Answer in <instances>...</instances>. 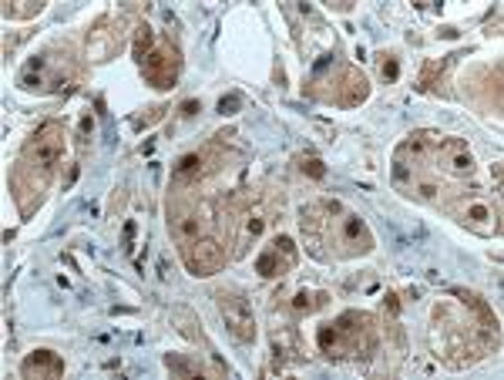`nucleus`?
<instances>
[{"instance_id":"f257e3e1","label":"nucleus","mask_w":504,"mask_h":380,"mask_svg":"<svg viewBox=\"0 0 504 380\" xmlns=\"http://www.w3.org/2000/svg\"><path fill=\"white\" fill-rule=\"evenodd\" d=\"M316 343L330 360H347V357H374L377 350V330L374 317L357 310L340 313L336 320L323 324L316 330Z\"/></svg>"},{"instance_id":"f03ea898","label":"nucleus","mask_w":504,"mask_h":380,"mask_svg":"<svg viewBox=\"0 0 504 380\" xmlns=\"http://www.w3.org/2000/svg\"><path fill=\"white\" fill-rule=\"evenodd\" d=\"M64 145H68V135L57 122H44L34 135H30L28 148H24V165H34V169L55 172V165L64 156Z\"/></svg>"},{"instance_id":"7ed1b4c3","label":"nucleus","mask_w":504,"mask_h":380,"mask_svg":"<svg viewBox=\"0 0 504 380\" xmlns=\"http://www.w3.org/2000/svg\"><path fill=\"white\" fill-rule=\"evenodd\" d=\"M215 307H219V317H223L225 330H229L239 343H252V340H256L252 307L239 290H215Z\"/></svg>"},{"instance_id":"20e7f679","label":"nucleus","mask_w":504,"mask_h":380,"mask_svg":"<svg viewBox=\"0 0 504 380\" xmlns=\"http://www.w3.org/2000/svg\"><path fill=\"white\" fill-rule=\"evenodd\" d=\"M434 165L450 179H471L475 175V152L461 139H441L434 148Z\"/></svg>"},{"instance_id":"39448f33","label":"nucleus","mask_w":504,"mask_h":380,"mask_svg":"<svg viewBox=\"0 0 504 380\" xmlns=\"http://www.w3.org/2000/svg\"><path fill=\"white\" fill-rule=\"evenodd\" d=\"M141 71H145V81L155 88H172L179 81V71H182V57L172 44H158L152 47V55L141 61Z\"/></svg>"},{"instance_id":"423d86ee","label":"nucleus","mask_w":504,"mask_h":380,"mask_svg":"<svg viewBox=\"0 0 504 380\" xmlns=\"http://www.w3.org/2000/svg\"><path fill=\"white\" fill-rule=\"evenodd\" d=\"M454 215H458L471 232H477V236H498V229H501V223H498V209L481 196L461 198V202L454 206Z\"/></svg>"},{"instance_id":"0eeeda50","label":"nucleus","mask_w":504,"mask_h":380,"mask_svg":"<svg viewBox=\"0 0 504 380\" xmlns=\"http://www.w3.org/2000/svg\"><path fill=\"white\" fill-rule=\"evenodd\" d=\"M333 242L340 246V253L343 256H360V253H370L374 249V236H370V229L360 215H353V212H343L333 225Z\"/></svg>"},{"instance_id":"6e6552de","label":"nucleus","mask_w":504,"mask_h":380,"mask_svg":"<svg viewBox=\"0 0 504 380\" xmlns=\"http://www.w3.org/2000/svg\"><path fill=\"white\" fill-rule=\"evenodd\" d=\"M182 263L192 276H212V273L223 269L225 253L215 240H206V236H202V240H192L182 246Z\"/></svg>"},{"instance_id":"1a4fd4ad","label":"nucleus","mask_w":504,"mask_h":380,"mask_svg":"<svg viewBox=\"0 0 504 380\" xmlns=\"http://www.w3.org/2000/svg\"><path fill=\"white\" fill-rule=\"evenodd\" d=\"M296 263V246L290 236H276V242L269 246L266 253H259V259H256V273L259 276H266V280H273V276H282V273H290Z\"/></svg>"},{"instance_id":"9d476101","label":"nucleus","mask_w":504,"mask_h":380,"mask_svg":"<svg viewBox=\"0 0 504 380\" xmlns=\"http://www.w3.org/2000/svg\"><path fill=\"white\" fill-rule=\"evenodd\" d=\"M168 229L185 246V242L206 236V219H202V212L196 206H175V209H168Z\"/></svg>"},{"instance_id":"9b49d317","label":"nucleus","mask_w":504,"mask_h":380,"mask_svg":"<svg viewBox=\"0 0 504 380\" xmlns=\"http://www.w3.org/2000/svg\"><path fill=\"white\" fill-rule=\"evenodd\" d=\"M370 95V81L357 68H343L340 71V81H336V95L333 101L340 108H357L360 101H366Z\"/></svg>"},{"instance_id":"f8f14e48","label":"nucleus","mask_w":504,"mask_h":380,"mask_svg":"<svg viewBox=\"0 0 504 380\" xmlns=\"http://www.w3.org/2000/svg\"><path fill=\"white\" fill-rule=\"evenodd\" d=\"M21 374L30 380L34 377H61V374H64V360H61L55 350H34L24 357Z\"/></svg>"},{"instance_id":"ddd939ff","label":"nucleus","mask_w":504,"mask_h":380,"mask_svg":"<svg viewBox=\"0 0 504 380\" xmlns=\"http://www.w3.org/2000/svg\"><path fill=\"white\" fill-rule=\"evenodd\" d=\"M209 172V158L202 156V152H192V156H185L179 165H175V182L179 185H196L202 175Z\"/></svg>"},{"instance_id":"4468645a","label":"nucleus","mask_w":504,"mask_h":380,"mask_svg":"<svg viewBox=\"0 0 504 380\" xmlns=\"http://www.w3.org/2000/svg\"><path fill=\"white\" fill-rule=\"evenodd\" d=\"M400 189H407V192H410V196H417V198H424V202H437V198H441V192H444V189H441V182H437L434 175H424V172H414V175H410V179H407L404 185H400Z\"/></svg>"},{"instance_id":"2eb2a0df","label":"nucleus","mask_w":504,"mask_h":380,"mask_svg":"<svg viewBox=\"0 0 504 380\" xmlns=\"http://www.w3.org/2000/svg\"><path fill=\"white\" fill-rule=\"evenodd\" d=\"M273 347H276V357H296L299 353V334H296L293 324H276L273 326Z\"/></svg>"},{"instance_id":"dca6fc26","label":"nucleus","mask_w":504,"mask_h":380,"mask_svg":"<svg viewBox=\"0 0 504 380\" xmlns=\"http://www.w3.org/2000/svg\"><path fill=\"white\" fill-rule=\"evenodd\" d=\"M44 11L41 0H7L4 4V17L7 21H28V17H38Z\"/></svg>"},{"instance_id":"f3484780","label":"nucleus","mask_w":504,"mask_h":380,"mask_svg":"<svg viewBox=\"0 0 504 380\" xmlns=\"http://www.w3.org/2000/svg\"><path fill=\"white\" fill-rule=\"evenodd\" d=\"M323 303V293H309V290H296V296L290 300V310L296 317H309Z\"/></svg>"},{"instance_id":"a211bd4d","label":"nucleus","mask_w":504,"mask_h":380,"mask_svg":"<svg viewBox=\"0 0 504 380\" xmlns=\"http://www.w3.org/2000/svg\"><path fill=\"white\" fill-rule=\"evenodd\" d=\"M263 232H266V215L263 212H249L242 219V242H256Z\"/></svg>"},{"instance_id":"6ab92c4d","label":"nucleus","mask_w":504,"mask_h":380,"mask_svg":"<svg viewBox=\"0 0 504 380\" xmlns=\"http://www.w3.org/2000/svg\"><path fill=\"white\" fill-rule=\"evenodd\" d=\"M165 367L172 370V374H179V377H196V374H202V367L192 364V360H185V357H179V353H168Z\"/></svg>"},{"instance_id":"aec40b11","label":"nucleus","mask_w":504,"mask_h":380,"mask_svg":"<svg viewBox=\"0 0 504 380\" xmlns=\"http://www.w3.org/2000/svg\"><path fill=\"white\" fill-rule=\"evenodd\" d=\"M148 55H152V28H148V24H139V28H135V57L145 61Z\"/></svg>"},{"instance_id":"412c9836","label":"nucleus","mask_w":504,"mask_h":380,"mask_svg":"<svg viewBox=\"0 0 504 380\" xmlns=\"http://www.w3.org/2000/svg\"><path fill=\"white\" fill-rule=\"evenodd\" d=\"M380 78H383L387 85H393V81L400 78V64H397L393 55H380Z\"/></svg>"},{"instance_id":"4be33fe9","label":"nucleus","mask_w":504,"mask_h":380,"mask_svg":"<svg viewBox=\"0 0 504 380\" xmlns=\"http://www.w3.org/2000/svg\"><path fill=\"white\" fill-rule=\"evenodd\" d=\"M299 169L307 172L309 179H316V182H320V179H326V165H323L320 158H303V165H299Z\"/></svg>"},{"instance_id":"5701e85b","label":"nucleus","mask_w":504,"mask_h":380,"mask_svg":"<svg viewBox=\"0 0 504 380\" xmlns=\"http://www.w3.org/2000/svg\"><path fill=\"white\" fill-rule=\"evenodd\" d=\"M196 112H198L196 101H185V105H182V114H196Z\"/></svg>"}]
</instances>
